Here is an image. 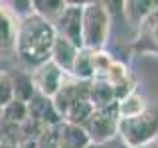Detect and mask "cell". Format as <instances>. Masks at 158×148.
I'll return each mask as SVG.
<instances>
[{
  "label": "cell",
  "mask_w": 158,
  "mask_h": 148,
  "mask_svg": "<svg viewBox=\"0 0 158 148\" xmlns=\"http://www.w3.org/2000/svg\"><path fill=\"white\" fill-rule=\"evenodd\" d=\"M32 6H34V12L40 14L44 20L56 24V20L61 16V12L65 10L67 2L65 0H36Z\"/></svg>",
  "instance_id": "cell-14"
},
{
  "label": "cell",
  "mask_w": 158,
  "mask_h": 148,
  "mask_svg": "<svg viewBox=\"0 0 158 148\" xmlns=\"http://www.w3.org/2000/svg\"><path fill=\"white\" fill-rule=\"evenodd\" d=\"M115 63L113 59L105 49H99V51H93V79H105V75L109 73L111 65Z\"/></svg>",
  "instance_id": "cell-15"
},
{
  "label": "cell",
  "mask_w": 158,
  "mask_h": 148,
  "mask_svg": "<svg viewBox=\"0 0 158 148\" xmlns=\"http://www.w3.org/2000/svg\"><path fill=\"white\" fill-rule=\"evenodd\" d=\"M56 28L52 22L44 20L32 10L20 18L18 36H16V56L28 67H40L52 59V47L56 42Z\"/></svg>",
  "instance_id": "cell-1"
},
{
  "label": "cell",
  "mask_w": 158,
  "mask_h": 148,
  "mask_svg": "<svg viewBox=\"0 0 158 148\" xmlns=\"http://www.w3.org/2000/svg\"><path fill=\"white\" fill-rule=\"evenodd\" d=\"M30 77H32V83H34L36 93H40L42 97L53 99V97L57 95L59 87H61L65 73H63L61 69H59L56 63L49 59L48 63H44V65H40V67L34 69Z\"/></svg>",
  "instance_id": "cell-6"
},
{
  "label": "cell",
  "mask_w": 158,
  "mask_h": 148,
  "mask_svg": "<svg viewBox=\"0 0 158 148\" xmlns=\"http://www.w3.org/2000/svg\"><path fill=\"white\" fill-rule=\"evenodd\" d=\"M79 47H75L69 39H65L63 36H56V42H53V47H52V61L61 69L65 75H69L73 69V61H75V56H77Z\"/></svg>",
  "instance_id": "cell-9"
},
{
  "label": "cell",
  "mask_w": 158,
  "mask_h": 148,
  "mask_svg": "<svg viewBox=\"0 0 158 148\" xmlns=\"http://www.w3.org/2000/svg\"><path fill=\"white\" fill-rule=\"evenodd\" d=\"M118 121H121V117H118V101H115L107 107L95 109L83 128L89 134L91 144H105V142H111L117 136Z\"/></svg>",
  "instance_id": "cell-4"
},
{
  "label": "cell",
  "mask_w": 158,
  "mask_h": 148,
  "mask_svg": "<svg viewBox=\"0 0 158 148\" xmlns=\"http://www.w3.org/2000/svg\"><path fill=\"white\" fill-rule=\"evenodd\" d=\"M144 111H146V101H144V97H140L136 91H131L128 95H125L118 101V117L121 118L136 117Z\"/></svg>",
  "instance_id": "cell-13"
},
{
  "label": "cell",
  "mask_w": 158,
  "mask_h": 148,
  "mask_svg": "<svg viewBox=\"0 0 158 148\" xmlns=\"http://www.w3.org/2000/svg\"><path fill=\"white\" fill-rule=\"evenodd\" d=\"M111 32V12L107 2H85L83 4V47L99 51L105 47Z\"/></svg>",
  "instance_id": "cell-3"
},
{
  "label": "cell",
  "mask_w": 158,
  "mask_h": 148,
  "mask_svg": "<svg viewBox=\"0 0 158 148\" xmlns=\"http://www.w3.org/2000/svg\"><path fill=\"white\" fill-rule=\"evenodd\" d=\"M142 148H158V142H152V144H146V146H142Z\"/></svg>",
  "instance_id": "cell-17"
},
{
  "label": "cell",
  "mask_w": 158,
  "mask_h": 148,
  "mask_svg": "<svg viewBox=\"0 0 158 148\" xmlns=\"http://www.w3.org/2000/svg\"><path fill=\"white\" fill-rule=\"evenodd\" d=\"M89 144H91V140H89V134L85 132V128L61 122L57 148H89Z\"/></svg>",
  "instance_id": "cell-10"
},
{
  "label": "cell",
  "mask_w": 158,
  "mask_h": 148,
  "mask_svg": "<svg viewBox=\"0 0 158 148\" xmlns=\"http://www.w3.org/2000/svg\"><path fill=\"white\" fill-rule=\"evenodd\" d=\"M20 18L12 8L0 4V53H12L16 49Z\"/></svg>",
  "instance_id": "cell-7"
},
{
  "label": "cell",
  "mask_w": 158,
  "mask_h": 148,
  "mask_svg": "<svg viewBox=\"0 0 158 148\" xmlns=\"http://www.w3.org/2000/svg\"><path fill=\"white\" fill-rule=\"evenodd\" d=\"M69 75L79 79V81H93V75H95L93 73V49H87V47L79 49Z\"/></svg>",
  "instance_id": "cell-12"
},
{
  "label": "cell",
  "mask_w": 158,
  "mask_h": 148,
  "mask_svg": "<svg viewBox=\"0 0 158 148\" xmlns=\"http://www.w3.org/2000/svg\"><path fill=\"white\" fill-rule=\"evenodd\" d=\"M89 101L95 109H101V107H107L111 103L117 101L115 97V89H113L105 79H93L89 83Z\"/></svg>",
  "instance_id": "cell-11"
},
{
  "label": "cell",
  "mask_w": 158,
  "mask_h": 148,
  "mask_svg": "<svg viewBox=\"0 0 158 148\" xmlns=\"http://www.w3.org/2000/svg\"><path fill=\"white\" fill-rule=\"evenodd\" d=\"M12 101H14V79L6 73H0V111L8 107Z\"/></svg>",
  "instance_id": "cell-16"
},
{
  "label": "cell",
  "mask_w": 158,
  "mask_h": 148,
  "mask_svg": "<svg viewBox=\"0 0 158 148\" xmlns=\"http://www.w3.org/2000/svg\"><path fill=\"white\" fill-rule=\"evenodd\" d=\"M118 136L125 148H142L158 138V109L146 107L144 113L118 121Z\"/></svg>",
  "instance_id": "cell-2"
},
{
  "label": "cell",
  "mask_w": 158,
  "mask_h": 148,
  "mask_svg": "<svg viewBox=\"0 0 158 148\" xmlns=\"http://www.w3.org/2000/svg\"><path fill=\"white\" fill-rule=\"evenodd\" d=\"M138 46L142 51L158 53V6L138 24Z\"/></svg>",
  "instance_id": "cell-8"
},
{
  "label": "cell",
  "mask_w": 158,
  "mask_h": 148,
  "mask_svg": "<svg viewBox=\"0 0 158 148\" xmlns=\"http://www.w3.org/2000/svg\"><path fill=\"white\" fill-rule=\"evenodd\" d=\"M53 28H56V32L59 36H63L75 47L81 49L83 47V36H81V30H83V4L67 2L65 10H63L61 16L56 20Z\"/></svg>",
  "instance_id": "cell-5"
}]
</instances>
